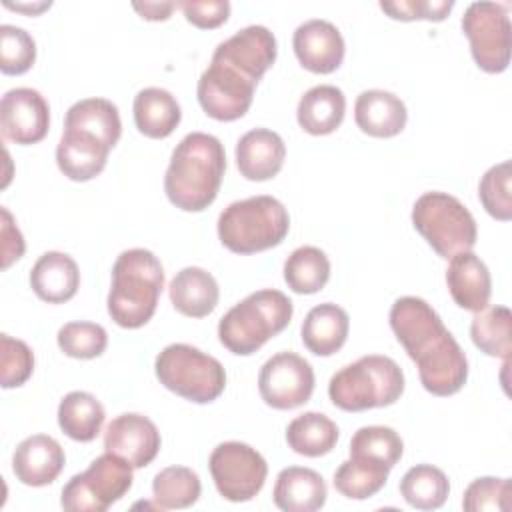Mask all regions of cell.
Listing matches in <instances>:
<instances>
[{
  "instance_id": "obj_1",
  "label": "cell",
  "mask_w": 512,
  "mask_h": 512,
  "mask_svg": "<svg viewBox=\"0 0 512 512\" xmlns=\"http://www.w3.org/2000/svg\"><path fill=\"white\" fill-rule=\"evenodd\" d=\"M390 328L416 362L424 390L434 396H452L466 384V354L426 300L398 298L390 308Z\"/></svg>"
},
{
  "instance_id": "obj_2",
  "label": "cell",
  "mask_w": 512,
  "mask_h": 512,
  "mask_svg": "<svg viewBox=\"0 0 512 512\" xmlns=\"http://www.w3.org/2000/svg\"><path fill=\"white\" fill-rule=\"evenodd\" d=\"M224 170L226 152L222 142L206 132H190L172 150L164 174V192L176 208L202 212L216 200Z\"/></svg>"
},
{
  "instance_id": "obj_3",
  "label": "cell",
  "mask_w": 512,
  "mask_h": 512,
  "mask_svg": "<svg viewBox=\"0 0 512 512\" xmlns=\"http://www.w3.org/2000/svg\"><path fill=\"white\" fill-rule=\"evenodd\" d=\"M164 288V268L146 248L124 250L112 266L108 314L120 328H140L156 312Z\"/></svg>"
},
{
  "instance_id": "obj_4",
  "label": "cell",
  "mask_w": 512,
  "mask_h": 512,
  "mask_svg": "<svg viewBox=\"0 0 512 512\" xmlns=\"http://www.w3.org/2000/svg\"><path fill=\"white\" fill-rule=\"evenodd\" d=\"M292 300L274 288L248 294L218 322V338L236 356H250L270 338L280 334L292 320Z\"/></svg>"
},
{
  "instance_id": "obj_5",
  "label": "cell",
  "mask_w": 512,
  "mask_h": 512,
  "mask_svg": "<svg viewBox=\"0 0 512 512\" xmlns=\"http://www.w3.org/2000/svg\"><path fill=\"white\" fill-rule=\"evenodd\" d=\"M404 392V372L388 356L368 354L340 368L328 382L332 404L344 412H362L394 404Z\"/></svg>"
},
{
  "instance_id": "obj_6",
  "label": "cell",
  "mask_w": 512,
  "mask_h": 512,
  "mask_svg": "<svg viewBox=\"0 0 512 512\" xmlns=\"http://www.w3.org/2000/svg\"><path fill=\"white\" fill-rule=\"evenodd\" d=\"M290 230L288 210L274 196H250L228 204L218 216V238L236 254L278 246Z\"/></svg>"
},
{
  "instance_id": "obj_7",
  "label": "cell",
  "mask_w": 512,
  "mask_h": 512,
  "mask_svg": "<svg viewBox=\"0 0 512 512\" xmlns=\"http://www.w3.org/2000/svg\"><path fill=\"white\" fill-rule=\"evenodd\" d=\"M160 384L194 404L214 402L226 388V372L220 360L190 346L168 344L154 360Z\"/></svg>"
},
{
  "instance_id": "obj_8",
  "label": "cell",
  "mask_w": 512,
  "mask_h": 512,
  "mask_svg": "<svg viewBox=\"0 0 512 512\" xmlns=\"http://www.w3.org/2000/svg\"><path fill=\"white\" fill-rule=\"evenodd\" d=\"M412 224L442 258L472 250L478 238L470 210L446 192H424L412 206Z\"/></svg>"
},
{
  "instance_id": "obj_9",
  "label": "cell",
  "mask_w": 512,
  "mask_h": 512,
  "mask_svg": "<svg viewBox=\"0 0 512 512\" xmlns=\"http://www.w3.org/2000/svg\"><path fill=\"white\" fill-rule=\"evenodd\" d=\"M132 464L112 452L90 462L62 488L60 504L68 512H104L132 488Z\"/></svg>"
},
{
  "instance_id": "obj_10",
  "label": "cell",
  "mask_w": 512,
  "mask_h": 512,
  "mask_svg": "<svg viewBox=\"0 0 512 512\" xmlns=\"http://www.w3.org/2000/svg\"><path fill=\"white\" fill-rule=\"evenodd\" d=\"M510 18L498 2H472L462 16V32L478 68L500 74L510 64Z\"/></svg>"
},
{
  "instance_id": "obj_11",
  "label": "cell",
  "mask_w": 512,
  "mask_h": 512,
  "mask_svg": "<svg viewBox=\"0 0 512 512\" xmlns=\"http://www.w3.org/2000/svg\"><path fill=\"white\" fill-rule=\"evenodd\" d=\"M208 468L216 490L230 502H248L264 486L268 476V464L264 456L244 442H222L210 458Z\"/></svg>"
},
{
  "instance_id": "obj_12",
  "label": "cell",
  "mask_w": 512,
  "mask_h": 512,
  "mask_svg": "<svg viewBox=\"0 0 512 512\" xmlns=\"http://www.w3.org/2000/svg\"><path fill=\"white\" fill-rule=\"evenodd\" d=\"M256 84V80L246 76L236 66L212 58L210 66L198 80L196 96L202 110L210 118L232 122L248 112Z\"/></svg>"
},
{
  "instance_id": "obj_13",
  "label": "cell",
  "mask_w": 512,
  "mask_h": 512,
  "mask_svg": "<svg viewBox=\"0 0 512 512\" xmlns=\"http://www.w3.org/2000/svg\"><path fill=\"white\" fill-rule=\"evenodd\" d=\"M258 392L270 408H298L306 404L314 392V370L310 362L296 352H278L262 364Z\"/></svg>"
},
{
  "instance_id": "obj_14",
  "label": "cell",
  "mask_w": 512,
  "mask_h": 512,
  "mask_svg": "<svg viewBox=\"0 0 512 512\" xmlns=\"http://www.w3.org/2000/svg\"><path fill=\"white\" fill-rule=\"evenodd\" d=\"M2 136L14 144H36L50 128V106L34 88H12L0 102Z\"/></svg>"
},
{
  "instance_id": "obj_15",
  "label": "cell",
  "mask_w": 512,
  "mask_h": 512,
  "mask_svg": "<svg viewBox=\"0 0 512 512\" xmlns=\"http://www.w3.org/2000/svg\"><path fill=\"white\" fill-rule=\"evenodd\" d=\"M162 438L156 424L136 412H126L116 416L104 432V448L124 460L134 468L148 466L160 450Z\"/></svg>"
},
{
  "instance_id": "obj_16",
  "label": "cell",
  "mask_w": 512,
  "mask_h": 512,
  "mask_svg": "<svg viewBox=\"0 0 512 512\" xmlns=\"http://www.w3.org/2000/svg\"><path fill=\"white\" fill-rule=\"evenodd\" d=\"M298 62L314 74H330L344 60V38L340 30L322 18L302 22L292 36Z\"/></svg>"
},
{
  "instance_id": "obj_17",
  "label": "cell",
  "mask_w": 512,
  "mask_h": 512,
  "mask_svg": "<svg viewBox=\"0 0 512 512\" xmlns=\"http://www.w3.org/2000/svg\"><path fill=\"white\" fill-rule=\"evenodd\" d=\"M276 52L278 48L274 34L266 26L252 24L220 42L212 58L228 62L252 80L260 82L266 70L274 64Z\"/></svg>"
},
{
  "instance_id": "obj_18",
  "label": "cell",
  "mask_w": 512,
  "mask_h": 512,
  "mask_svg": "<svg viewBox=\"0 0 512 512\" xmlns=\"http://www.w3.org/2000/svg\"><path fill=\"white\" fill-rule=\"evenodd\" d=\"M66 456L62 446L46 434H34L24 438L12 454V472L26 486L52 484L62 468Z\"/></svg>"
},
{
  "instance_id": "obj_19",
  "label": "cell",
  "mask_w": 512,
  "mask_h": 512,
  "mask_svg": "<svg viewBox=\"0 0 512 512\" xmlns=\"http://www.w3.org/2000/svg\"><path fill=\"white\" fill-rule=\"evenodd\" d=\"M286 146L278 132L254 128L236 142V166L246 180L264 182L274 178L284 164Z\"/></svg>"
},
{
  "instance_id": "obj_20",
  "label": "cell",
  "mask_w": 512,
  "mask_h": 512,
  "mask_svg": "<svg viewBox=\"0 0 512 512\" xmlns=\"http://www.w3.org/2000/svg\"><path fill=\"white\" fill-rule=\"evenodd\" d=\"M446 284L452 300L470 312L488 306L492 294V278L488 266L472 252H458L450 258Z\"/></svg>"
},
{
  "instance_id": "obj_21",
  "label": "cell",
  "mask_w": 512,
  "mask_h": 512,
  "mask_svg": "<svg viewBox=\"0 0 512 512\" xmlns=\"http://www.w3.org/2000/svg\"><path fill=\"white\" fill-rule=\"evenodd\" d=\"M108 154L110 148L98 138L64 128L56 146V164L66 178L74 182H88L104 170Z\"/></svg>"
},
{
  "instance_id": "obj_22",
  "label": "cell",
  "mask_w": 512,
  "mask_h": 512,
  "mask_svg": "<svg viewBox=\"0 0 512 512\" xmlns=\"http://www.w3.org/2000/svg\"><path fill=\"white\" fill-rule=\"evenodd\" d=\"M34 294L48 304H62L74 298L80 286V270L72 256L64 252H44L30 270Z\"/></svg>"
},
{
  "instance_id": "obj_23",
  "label": "cell",
  "mask_w": 512,
  "mask_h": 512,
  "mask_svg": "<svg viewBox=\"0 0 512 512\" xmlns=\"http://www.w3.org/2000/svg\"><path fill=\"white\" fill-rule=\"evenodd\" d=\"M356 126L374 138H392L406 126L404 102L388 90H364L354 104Z\"/></svg>"
},
{
  "instance_id": "obj_24",
  "label": "cell",
  "mask_w": 512,
  "mask_h": 512,
  "mask_svg": "<svg viewBox=\"0 0 512 512\" xmlns=\"http://www.w3.org/2000/svg\"><path fill=\"white\" fill-rule=\"evenodd\" d=\"M328 488L324 478L304 466H288L278 472L272 490L274 504L284 512H314L326 502Z\"/></svg>"
},
{
  "instance_id": "obj_25",
  "label": "cell",
  "mask_w": 512,
  "mask_h": 512,
  "mask_svg": "<svg viewBox=\"0 0 512 512\" xmlns=\"http://www.w3.org/2000/svg\"><path fill=\"white\" fill-rule=\"evenodd\" d=\"M172 306L188 318H204L218 304L220 288L216 278L198 266H186L168 286Z\"/></svg>"
},
{
  "instance_id": "obj_26",
  "label": "cell",
  "mask_w": 512,
  "mask_h": 512,
  "mask_svg": "<svg viewBox=\"0 0 512 512\" xmlns=\"http://www.w3.org/2000/svg\"><path fill=\"white\" fill-rule=\"evenodd\" d=\"M350 330V318L348 312L332 302H324L314 306L300 328L304 346L316 354V356H332L336 354Z\"/></svg>"
},
{
  "instance_id": "obj_27",
  "label": "cell",
  "mask_w": 512,
  "mask_h": 512,
  "mask_svg": "<svg viewBox=\"0 0 512 512\" xmlns=\"http://www.w3.org/2000/svg\"><path fill=\"white\" fill-rule=\"evenodd\" d=\"M346 98L338 86L320 84L306 90L298 102L296 118L304 132L312 136L332 134L344 120Z\"/></svg>"
},
{
  "instance_id": "obj_28",
  "label": "cell",
  "mask_w": 512,
  "mask_h": 512,
  "mask_svg": "<svg viewBox=\"0 0 512 512\" xmlns=\"http://www.w3.org/2000/svg\"><path fill=\"white\" fill-rule=\"evenodd\" d=\"M134 124L148 138H166L180 124L182 110L178 100L164 88L148 86L134 96Z\"/></svg>"
},
{
  "instance_id": "obj_29",
  "label": "cell",
  "mask_w": 512,
  "mask_h": 512,
  "mask_svg": "<svg viewBox=\"0 0 512 512\" xmlns=\"http://www.w3.org/2000/svg\"><path fill=\"white\" fill-rule=\"evenodd\" d=\"M64 128L86 132L104 142L110 150L118 144L122 134L120 112L116 104L106 98H84L74 102L66 112Z\"/></svg>"
},
{
  "instance_id": "obj_30",
  "label": "cell",
  "mask_w": 512,
  "mask_h": 512,
  "mask_svg": "<svg viewBox=\"0 0 512 512\" xmlns=\"http://www.w3.org/2000/svg\"><path fill=\"white\" fill-rule=\"evenodd\" d=\"M104 418L102 402L84 390L68 392L58 404V426L76 442H92L100 434Z\"/></svg>"
},
{
  "instance_id": "obj_31",
  "label": "cell",
  "mask_w": 512,
  "mask_h": 512,
  "mask_svg": "<svg viewBox=\"0 0 512 512\" xmlns=\"http://www.w3.org/2000/svg\"><path fill=\"white\" fill-rule=\"evenodd\" d=\"M286 442L296 454L318 458L336 446L338 426L322 412H304L288 424Z\"/></svg>"
},
{
  "instance_id": "obj_32",
  "label": "cell",
  "mask_w": 512,
  "mask_h": 512,
  "mask_svg": "<svg viewBox=\"0 0 512 512\" xmlns=\"http://www.w3.org/2000/svg\"><path fill=\"white\" fill-rule=\"evenodd\" d=\"M470 336L480 352L510 362L512 314L506 306H486L478 310L470 324Z\"/></svg>"
},
{
  "instance_id": "obj_33",
  "label": "cell",
  "mask_w": 512,
  "mask_h": 512,
  "mask_svg": "<svg viewBox=\"0 0 512 512\" xmlns=\"http://www.w3.org/2000/svg\"><path fill=\"white\" fill-rule=\"evenodd\" d=\"M390 470L382 462L350 456L334 472V488L346 498L366 500L384 488Z\"/></svg>"
},
{
  "instance_id": "obj_34",
  "label": "cell",
  "mask_w": 512,
  "mask_h": 512,
  "mask_svg": "<svg viewBox=\"0 0 512 512\" xmlns=\"http://www.w3.org/2000/svg\"><path fill=\"white\" fill-rule=\"evenodd\" d=\"M328 278L330 260L316 246H300L284 262V282L296 294H316Z\"/></svg>"
},
{
  "instance_id": "obj_35",
  "label": "cell",
  "mask_w": 512,
  "mask_h": 512,
  "mask_svg": "<svg viewBox=\"0 0 512 512\" xmlns=\"http://www.w3.org/2000/svg\"><path fill=\"white\" fill-rule=\"evenodd\" d=\"M400 494L412 508L436 510L446 502L450 482L440 468L432 464H416L402 476Z\"/></svg>"
},
{
  "instance_id": "obj_36",
  "label": "cell",
  "mask_w": 512,
  "mask_h": 512,
  "mask_svg": "<svg viewBox=\"0 0 512 512\" xmlns=\"http://www.w3.org/2000/svg\"><path fill=\"white\" fill-rule=\"evenodd\" d=\"M200 478L192 468L168 466L152 480L154 502L162 510L190 508L200 498Z\"/></svg>"
},
{
  "instance_id": "obj_37",
  "label": "cell",
  "mask_w": 512,
  "mask_h": 512,
  "mask_svg": "<svg viewBox=\"0 0 512 512\" xmlns=\"http://www.w3.org/2000/svg\"><path fill=\"white\" fill-rule=\"evenodd\" d=\"M404 442L390 426H362L350 440V456H362L394 468L402 458Z\"/></svg>"
},
{
  "instance_id": "obj_38",
  "label": "cell",
  "mask_w": 512,
  "mask_h": 512,
  "mask_svg": "<svg viewBox=\"0 0 512 512\" xmlns=\"http://www.w3.org/2000/svg\"><path fill=\"white\" fill-rule=\"evenodd\" d=\"M478 198L484 210L502 222L512 218V164L504 160L500 164L490 166L480 184H478Z\"/></svg>"
},
{
  "instance_id": "obj_39",
  "label": "cell",
  "mask_w": 512,
  "mask_h": 512,
  "mask_svg": "<svg viewBox=\"0 0 512 512\" xmlns=\"http://www.w3.org/2000/svg\"><path fill=\"white\" fill-rule=\"evenodd\" d=\"M56 340L66 356L78 360L98 358L108 346V334L96 322H68L58 330Z\"/></svg>"
},
{
  "instance_id": "obj_40",
  "label": "cell",
  "mask_w": 512,
  "mask_h": 512,
  "mask_svg": "<svg viewBox=\"0 0 512 512\" xmlns=\"http://www.w3.org/2000/svg\"><path fill=\"white\" fill-rule=\"evenodd\" d=\"M36 60L34 38L18 26H0V70L8 76L24 74L32 68Z\"/></svg>"
},
{
  "instance_id": "obj_41",
  "label": "cell",
  "mask_w": 512,
  "mask_h": 512,
  "mask_svg": "<svg viewBox=\"0 0 512 512\" xmlns=\"http://www.w3.org/2000/svg\"><path fill=\"white\" fill-rule=\"evenodd\" d=\"M510 496H512L510 478L482 476L470 482V486L464 490L462 508L466 512H482V510L508 512L512 508Z\"/></svg>"
},
{
  "instance_id": "obj_42",
  "label": "cell",
  "mask_w": 512,
  "mask_h": 512,
  "mask_svg": "<svg viewBox=\"0 0 512 512\" xmlns=\"http://www.w3.org/2000/svg\"><path fill=\"white\" fill-rule=\"evenodd\" d=\"M34 370V354L30 346L8 334L0 336V384L2 388L22 386Z\"/></svg>"
},
{
  "instance_id": "obj_43",
  "label": "cell",
  "mask_w": 512,
  "mask_h": 512,
  "mask_svg": "<svg viewBox=\"0 0 512 512\" xmlns=\"http://www.w3.org/2000/svg\"><path fill=\"white\" fill-rule=\"evenodd\" d=\"M454 8L452 0H400V2H380V10L394 20H444Z\"/></svg>"
},
{
  "instance_id": "obj_44",
  "label": "cell",
  "mask_w": 512,
  "mask_h": 512,
  "mask_svg": "<svg viewBox=\"0 0 512 512\" xmlns=\"http://www.w3.org/2000/svg\"><path fill=\"white\" fill-rule=\"evenodd\" d=\"M176 6L184 12L186 20L196 28L210 30L224 24L230 16V2L228 0H184L176 2Z\"/></svg>"
},
{
  "instance_id": "obj_45",
  "label": "cell",
  "mask_w": 512,
  "mask_h": 512,
  "mask_svg": "<svg viewBox=\"0 0 512 512\" xmlns=\"http://www.w3.org/2000/svg\"><path fill=\"white\" fill-rule=\"evenodd\" d=\"M0 234H2V268H10L12 262L22 258L24 254V238L22 232L18 230L12 214L8 212L6 206L0 208Z\"/></svg>"
},
{
  "instance_id": "obj_46",
  "label": "cell",
  "mask_w": 512,
  "mask_h": 512,
  "mask_svg": "<svg viewBox=\"0 0 512 512\" xmlns=\"http://www.w3.org/2000/svg\"><path fill=\"white\" fill-rule=\"evenodd\" d=\"M132 8L146 20H168L176 8V2H134Z\"/></svg>"
},
{
  "instance_id": "obj_47",
  "label": "cell",
  "mask_w": 512,
  "mask_h": 512,
  "mask_svg": "<svg viewBox=\"0 0 512 512\" xmlns=\"http://www.w3.org/2000/svg\"><path fill=\"white\" fill-rule=\"evenodd\" d=\"M4 6H6V8H10V10L26 12V14H40L42 10L50 8V6H52V2H34V4H20V2H16V4H12V2L4 0Z\"/></svg>"
}]
</instances>
